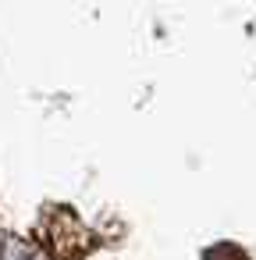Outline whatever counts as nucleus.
Returning <instances> with one entry per match:
<instances>
[{"instance_id":"nucleus-1","label":"nucleus","mask_w":256,"mask_h":260,"mask_svg":"<svg viewBox=\"0 0 256 260\" xmlns=\"http://www.w3.org/2000/svg\"><path fill=\"white\" fill-rule=\"evenodd\" d=\"M40 239H43V246L54 253V256H61V260H82V256H89V249L96 246V235L75 217V210H68V207H50L47 210V217H43V224H40Z\"/></svg>"},{"instance_id":"nucleus-2","label":"nucleus","mask_w":256,"mask_h":260,"mask_svg":"<svg viewBox=\"0 0 256 260\" xmlns=\"http://www.w3.org/2000/svg\"><path fill=\"white\" fill-rule=\"evenodd\" d=\"M203 260H249V253L238 242H213L203 249Z\"/></svg>"}]
</instances>
